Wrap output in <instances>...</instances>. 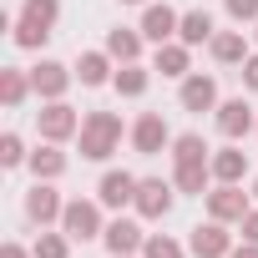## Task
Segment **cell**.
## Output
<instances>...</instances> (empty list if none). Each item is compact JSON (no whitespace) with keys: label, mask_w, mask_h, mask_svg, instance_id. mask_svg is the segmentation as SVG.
<instances>
[{"label":"cell","mask_w":258,"mask_h":258,"mask_svg":"<svg viewBox=\"0 0 258 258\" xmlns=\"http://www.w3.org/2000/svg\"><path fill=\"white\" fill-rule=\"evenodd\" d=\"M172 157H177V167H187V162H208V147H203L198 132H182V137L172 142Z\"/></svg>","instance_id":"19"},{"label":"cell","mask_w":258,"mask_h":258,"mask_svg":"<svg viewBox=\"0 0 258 258\" xmlns=\"http://www.w3.org/2000/svg\"><path fill=\"white\" fill-rule=\"evenodd\" d=\"M238 223H243V238H248V243H258V213H253V208H248V213H243V218H238Z\"/></svg>","instance_id":"32"},{"label":"cell","mask_w":258,"mask_h":258,"mask_svg":"<svg viewBox=\"0 0 258 258\" xmlns=\"http://www.w3.org/2000/svg\"><path fill=\"white\" fill-rule=\"evenodd\" d=\"M177 26H182V16L172 6H147V16H142V36L157 46H167V36H177Z\"/></svg>","instance_id":"6"},{"label":"cell","mask_w":258,"mask_h":258,"mask_svg":"<svg viewBox=\"0 0 258 258\" xmlns=\"http://www.w3.org/2000/svg\"><path fill=\"white\" fill-rule=\"evenodd\" d=\"M116 142H121V116H116V111H91V116L81 121V157L106 162V157L116 152Z\"/></svg>","instance_id":"1"},{"label":"cell","mask_w":258,"mask_h":258,"mask_svg":"<svg viewBox=\"0 0 258 258\" xmlns=\"http://www.w3.org/2000/svg\"><path fill=\"white\" fill-rule=\"evenodd\" d=\"M61 213H66V203L56 198V187L36 182V187L26 192V218H31V223H41V228H46V223H51V218H61Z\"/></svg>","instance_id":"4"},{"label":"cell","mask_w":258,"mask_h":258,"mask_svg":"<svg viewBox=\"0 0 258 258\" xmlns=\"http://www.w3.org/2000/svg\"><path fill=\"white\" fill-rule=\"evenodd\" d=\"M167 208H172V187H167L162 177L137 182V213H142V218H162Z\"/></svg>","instance_id":"7"},{"label":"cell","mask_w":258,"mask_h":258,"mask_svg":"<svg viewBox=\"0 0 258 258\" xmlns=\"http://www.w3.org/2000/svg\"><path fill=\"white\" fill-rule=\"evenodd\" d=\"M228 16L233 21H258V0H228Z\"/></svg>","instance_id":"30"},{"label":"cell","mask_w":258,"mask_h":258,"mask_svg":"<svg viewBox=\"0 0 258 258\" xmlns=\"http://www.w3.org/2000/svg\"><path fill=\"white\" fill-rule=\"evenodd\" d=\"M106 56H116V61H137V56H142V36L116 26V31L106 36Z\"/></svg>","instance_id":"17"},{"label":"cell","mask_w":258,"mask_h":258,"mask_svg":"<svg viewBox=\"0 0 258 258\" xmlns=\"http://www.w3.org/2000/svg\"><path fill=\"white\" fill-rule=\"evenodd\" d=\"M36 258H66V233H46V238H36Z\"/></svg>","instance_id":"27"},{"label":"cell","mask_w":258,"mask_h":258,"mask_svg":"<svg viewBox=\"0 0 258 258\" xmlns=\"http://www.w3.org/2000/svg\"><path fill=\"white\" fill-rule=\"evenodd\" d=\"M198 258H223V253H233L228 248V233H223V223L213 218V223H203V228H192V243H187Z\"/></svg>","instance_id":"11"},{"label":"cell","mask_w":258,"mask_h":258,"mask_svg":"<svg viewBox=\"0 0 258 258\" xmlns=\"http://www.w3.org/2000/svg\"><path fill=\"white\" fill-rule=\"evenodd\" d=\"M208 172H213V162H187V167H177V187L182 192H203L208 187Z\"/></svg>","instance_id":"24"},{"label":"cell","mask_w":258,"mask_h":258,"mask_svg":"<svg viewBox=\"0 0 258 258\" xmlns=\"http://www.w3.org/2000/svg\"><path fill=\"white\" fill-rule=\"evenodd\" d=\"M0 258H26V248H16V243H6V253Z\"/></svg>","instance_id":"35"},{"label":"cell","mask_w":258,"mask_h":258,"mask_svg":"<svg viewBox=\"0 0 258 258\" xmlns=\"http://www.w3.org/2000/svg\"><path fill=\"white\" fill-rule=\"evenodd\" d=\"M243 172H248V157H243L238 147H223V152L213 157V177H218V182H238Z\"/></svg>","instance_id":"16"},{"label":"cell","mask_w":258,"mask_h":258,"mask_svg":"<svg viewBox=\"0 0 258 258\" xmlns=\"http://www.w3.org/2000/svg\"><path fill=\"white\" fill-rule=\"evenodd\" d=\"M157 71L162 76H182L187 71V46H157Z\"/></svg>","instance_id":"23"},{"label":"cell","mask_w":258,"mask_h":258,"mask_svg":"<svg viewBox=\"0 0 258 258\" xmlns=\"http://www.w3.org/2000/svg\"><path fill=\"white\" fill-rule=\"evenodd\" d=\"M142 253H147V258H182V248H177L172 238H147Z\"/></svg>","instance_id":"29"},{"label":"cell","mask_w":258,"mask_h":258,"mask_svg":"<svg viewBox=\"0 0 258 258\" xmlns=\"http://www.w3.org/2000/svg\"><path fill=\"white\" fill-rule=\"evenodd\" d=\"M26 152H21V137H6V142H0V162H6V167H16Z\"/></svg>","instance_id":"31"},{"label":"cell","mask_w":258,"mask_h":258,"mask_svg":"<svg viewBox=\"0 0 258 258\" xmlns=\"http://www.w3.org/2000/svg\"><path fill=\"white\" fill-rule=\"evenodd\" d=\"M177 36H182V46H203V41H213V16H208V11H187L182 26H177Z\"/></svg>","instance_id":"15"},{"label":"cell","mask_w":258,"mask_h":258,"mask_svg":"<svg viewBox=\"0 0 258 258\" xmlns=\"http://www.w3.org/2000/svg\"><path fill=\"white\" fill-rule=\"evenodd\" d=\"M248 126H253V106L243 96H233V101L218 106V132L223 137H248Z\"/></svg>","instance_id":"9"},{"label":"cell","mask_w":258,"mask_h":258,"mask_svg":"<svg viewBox=\"0 0 258 258\" xmlns=\"http://www.w3.org/2000/svg\"><path fill=\"white\" fill-rule=\"evenodd\" d=\"M253 198H258V182H253Z\"/></svg>","instance_id":"37"},{"label":"cell","mask_w":258,"mask_h":258,"mask_svg":"<svg viewBox=\"0 0 258 258\" xmlns=\"http://www.w3.org/2000/svg\"><path fill=\"white\" fill-rule=\"evenodd\" d=\"M213 56H218V61H248V41H243V31H223V36H213Z\"/></svg>","instance_id":"18"},{"label":"cell","mask_w":258,"mask_h":258,"mask_svg":"<svg viewBox=\"0 0 258 258\" xmlns=\"http://www.w3.org/2000/svg\"><path fill=\"white\" fill-rule=\"evenodd\" d=\"M31 167H36V182H41V177L51 182V177H61V172H66V157H61L56 147H41V152L31 157Z\"/></svg>","instance_id":"21"},{"label":"cell","mask_w":258,"mask_h":258,"mask_svg":"<svg viewBox=\"0 0 258 258\" xmlns=\"http://www.w3.org/2000/svg\"><path fill=\"white\" fill-rule=\"evenodd\" d=\"M0 96H6V106H21V96H26V76H21V71H6V76H0Z\"/></svg>","instance_id":"26"},{"label":"cell","mask_w":258,"mask_h":258,"mask_svg":"<svg viewBox=\"0 0 258 258\" xmlns=\"http://www.w3.org/2000/svg\"><path fill=\"white\" fill-rule=\"evenodd\" d=\"M66 81H71V76H66V66H56V61H41V66L31 71V86H36V91H41L46 101H61Z\"/></svg>","instance_id":"13"},{"label":"cell","mask_w":258,"mask_h":258,"mask_svg":"<svg viewBox=\"0 0 258 258\" xmlns=\"http://www.w3.org/2000/svg\"><path fill=\"white\" fill-rule=\"evenodd\" d=\"M132 147H137L142 157H152V152L167 147V121H162V111H142V116H137V126H132Z\"/></svg>","instance_id":"3"},{"label":"cell","mask_w":258,"mask_h":258,"mask_svg":"<svg viewBox=\"0 0 258 258\" xmlns=\"http://www.w3.org/2000/svg\"><path fill=\"white\" fill-rule=\"evenodd\" d=\"M96 192H101V208H126V203H137V177L132 172H106Z\"/></svg>","instance_id":"10"},{"label":"cell","mask_w":258,"mask_h":258,"mask_svg":"<svg viewBox=\"0 0 258 258\" xmlns=\"http://www.w3.org/2000/svg\"><path fill=\"white\" fill-rule=\"evenodd\" d=\"M111 258H132V253H111Z\"/></svg>","instance_id":"36"},{"label":"cell","mask_w":258,"mask_h":258,"mask_svg":"<svg viewBox=\"0 0 258 258\" xmlns=\"http://www.w3.org/2000/svg\"><path fill=\"white\" fill-rule=\"evenodd\" d=\"M46 36H51V31L36 26V21H21V26H16V46H41Z\"/></svg>","instance_id":"28"},{"label":"cell","mask_w":258,"mask_h":258,"mask_svg":"<svg viewBox=\"0 0 258 258\" xmlns=\"http://www.w3.org/2000/svg\"><path fill=\"white\" fill-rule=\"evenodd\" d=\"M76 76H81V86H101V81H106V56H101V51H86V56L76 61Z\"/></svg>","instance_id":"20"},{"label":"cell","mask_w":258,"mask_h":258,"mask_svg":"<svg viewBox=\"0 0 258 258\" xmlns=\"http://www.w3.org/2000/svg\"><path fill=\"white\" fill-rule=\"evenodd\" d=\"M116 91H121V96H142V91H147V71H142L137 61H126V66L116 71Z\"/></svg>","instance_id":"22"},{"label":"cell","mask_w":258,"mask_h":258,"mask_svg":"<svg viewBox=\"0 0 258 258\" xmlns=\"http://www.w3.org/2000/svg\"><path fill=\"white\" fill-rule=\"evenodd\" d=\"M61 228H66V238H101L106 228H101V213H96V203H66V213H61Z\"/></svg>","instance_id":"2"},{"label":"cell","mask_w":258,"mask_h":258,"mask_svg":"<svg viewBox=\"0 0 258 258\" xmlns=\"http://www.w3.org/2000/svg\"><path fill=\"white\" fill-rule=\"evenodd\" d=\"M228 258H258V243H243V248H233Z\"/></svg>","instance_id":"34"},{"label":"cell","mask_w":258,"mask_h":258,"mask_svg":"<svg viewBox=\"0 0 258 258\" xmlns=\"http://www.w3.org/2000/svg\"><path fill=\"white\" fill-rule=\"evenodd\" d=\"M76 126H81V121H76V111H71L66 101H51V106L41 111V137H51V142H66Z\"/></svg>","instance_id":"8"},{"label":"cell","mask_w":258,"mask_h":258,"mask_svg":"<svg viewBox=\"0 0 258 258\" xmlns=\"http://www.w3.org/2000/svg\"><path fill=\"white\" fill-rule=\"evenodd\" d=\"M101 238H106V248H111V253H132V248H142V243H147V238H142V228H137V223H126V218L106 223V233H101Z\"/></svg>","instance_id":"14"},{"label":"cell","mask_w":258,"mask_h":258,"mask_svg":"<svg viewBox=\"0 0 258 258\" xmlns=\"http://www.w3.org/2000/svg\"><path fill=\"white\" fill-rule=\"evenodd\" d=\"M126 6H137V0H126Z\"/></svg>","instance_id":"38"},{"label":"cell","mask_w":258,"mask_h":258,"mask_svg":"<svg viewBox=\"0 0 258 258\" xmlns=\"http://www.w3.org/2000/svg\"><path fill=\"white\" fill-rule=\"evenodd\" d=\"M243 81H248V91H258V56L243 61Z\"/></svg>","instance_id":"33"},{"label":"cell","mask_w":258,"mask_h":258,"mask_svg":"<svg viewBox=\"0 0 258 258\" xmlns=\"http://www.w3.org/2000/svg\"><path fill=\"white\" fill-rule=\"evenodd\" d=\"M182 106L187 111H213L218 106V81L213 76H187L182 81Z\"/></svg>","instance_id":"12"},{"label":"cell","mask_w":258,"mask_h":258,"mask_svg":"<svg viewBox=\"0 0 258 258\" xmlns=\"http://www.w3.org/2000/svg\"><path fill=\"white\" fill-rule=\"evenodd\" d=\"M56 11H61L56 0H26V16H21V21H36V26L51 31V26H56Z\"/></svg>","instance_id":"25"},{"label":"cell","mask_w":258,"mask_h":258,"mask_svg":"<svg viewBox=\"0 0 258 258\" xmlns=\"http://www.w3.org/2000/svg\"><path fill=\"white\" fill-rule=\"evenodd\" d=\"M208 213H213L218 223H233V218H243V213H248V198L238 192V182H223V187H213V192H208Z\"/></svg>","instance_id":"5"}]
</instances>
